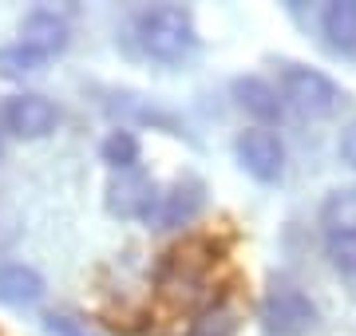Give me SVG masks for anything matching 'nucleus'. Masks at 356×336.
Here are the masks:
<instances>
[{
    "label": "nucleus",
    "mask_w": 356,
    "mask_h": 336,
    "mask_svg": "<svg viewBox=\"0 0 356 336\" xmlns=\"http://www.w3.org/2000/svg\"><path fill=\"white\" fill-rule=\"evenodd\" d=\"M44 333L48 336H99V333H91L83 321L64 317V312H48V317H44Z\"/></svg>",
    "instance_id": "dca6fc26"
},
{
    "label": "nucleus",
    "mask_w": 356,
    "mask_h": 336,
    "mask_svg": "<svg viewBox=\"0 0 356 336\" xmlns=\"http://www.w3.org/2000/svg\"><path fill=\"white\" fill-rule=\"evenodd\" d=\"M44 297V277L24 261H4L0 265V305L8 309H32Z\"/></svg>",
    "instance_id": "9d476101"
},
{
    "label": "nucleus",
    "mask_w": 356,
    "mask_h": 336,
    "mask_svg": "<svg viewBox=\"0 0 356 336\" xmlns=\"http://www.w3.org/2000/svg\"><path fill=\"white\" fill-rule=\"evenodd\" d=\"M321 230L325 237H348L356 233V186H337L321 202Z\"/></svg>",
    "instance_id": "9b49d317"
},
{
    "label": "nucleus",
    "mask_w": 356,
    "mask_h": 336,
    "mask_svg": "<svg viewBox=\"0 0 356 336\" xmlns=\"http://www.w3.org/2000/svg\"><path fill=\"white\" fill-rule=\"evenodd\" d=\"M229 91H234V99H238V107H242L245 115L257 119V127L277 123L281 111H285L277 87H273L269 79H261V76H238L234 83H229Z\"/></svg>",
    "instance_id": "1a4fd4ad"
},
{
    "label": "nucleus",
    "mask_w": 356,
    "mask_h": 336,
    "mask_svg": "<svg viewBox=\"0 0 356 336\" xmlns=\"http://www.w3.org/2000/svg\"><path fill=\"white\" fill-rule=\"evenodd\" d=\"M159 186H154L151 174H143L139 167L135 170H119L107 182V210L115 218H151L154 206H159Z\"/></svg>",
    "instance_id": "423d86ee"
},
{
    "label": "nucleus",
    "mask_w": 356,
    "mask_h": 336,
    "mask_svg": "<svg viewBox=\"0 0 356 336\" xmlns=\"http://www.w3.org/2000/svg\"><path fill=\"white\" fill-rule=\"evenodd\" d=\"M277 79H281V95H285L297 111H305V115H313V119L332 115V111L344 103V91L337 87V83H332L321 67L281 64Z\"/></svg>",
    "instance_id": "f03ea898"
},
{
    "label": "nucleus",
    "mask_w": 356,
    "mask_h": 336,
    "mask_svg": "<svg viewBox=\"0 0 356 336\" xmlns=\"http://www.w3.org/2000/svg\"><path fill=\"white\" fill-rule=\"evenodd\" d=\"M20 44L28 48H36L40 56H60L72 44V24H67L64 12H56V8H32L24 12L20 20Z\"/></svg>",
    "instance_id": "6e6552de"
},
{
    "label": "nucleus",
    "mask_w": 356,
    "mask_h": 336,
    "mask_svg": "<svg viewBox=\"0 0 356 336\" xmlns=\"http://www.w3.org/2000/svg\"><path fill=\"white\" fill-rule=\"evenodd\" d=\"M0 123L8 135L24 142L48 139L51 131L60 127V107L51 103L48 95H36V91H16L0 103Z\"/></svg>",
    "instance_id": "39448f33"
},
{
    "label": "nucleus",
    "mask_w": 356,
    "mask_h": 336,
    "mask_svg": "<svg viewBox=\"0 0 356 336\" xmlns=\"http://www.w3.org/2000/svg\"><path fill=\"white\" fill-rule=\"evenodd\" d=\"M0 155H4V146H0Z\"/></svg>",
    "instance_id": "a211bd4d"
},
{
    "label": "nucleus",
    "mask_w": 356,
    "mask_h": 336,
    "mask_svg": "<svg viewBox=\"0 0 356 336\" xmlns=\"http://www.w3.org/2000/svg\"><path fill=\"white\" fill-rule=\"evenodd\" d=\"M321 28L337 52H356V0H332L321 12Z\"/></svg>",
    "instance_id": "f8f14e48"
},
{
    "label": "nucleus",
    "mask_w": 356,
    "mask_h": 336,
    "mask_svg": "<svg viewBox=\"0 0 356 336\" xmlns=\"http://www.w3.org/2000/svg\"><path fill=\"white\" fill-rule=\"evenodd\" d=\"M202 206H206V182L194 178V174H182L159 194V206L147 221L154 230H175V226H186V221L198 218Z\"/></svg>",
    "instance_id": "0eeeda50"
},
{
    "label": "nucleus",
    "mask_w": 356,
    "mask_h": 336,
    "mask_svg": "<svg viewBox=\"0 0 356 336\" xmlns=\"http://www.w3.org/2000/svg\"><path fill=\"white\" fill-rule=\"evenodd\" d=\"M261 321H266V328L273 336H305L317 328L321 312L309 301V293H301L289 281H277L266 293V301H261Z\"/></svg>",
    "instance_id": "7ed1b4c3"
},
{
    "label": "nucleus",
    "mask_w": 356,
    "mask_h": 336,
    "mask_svg": "<svg viewBox=\"0 0 356 336\" xmlns=\"http://www.w3.org/2000/svg\"><path fill=\"white\" fill-rule=\"evenodd\" d=\"M234 155H238V167L261 186H273L285 174V142L269 127H245L234 139Z\"/></svg>",
    "instance_id": "20e7f679"
},
{
    "label": "nucleus",
    "mask_w": 356,
    "mask_h": 336,
    "mask_svg": "<svg viewBox=\"0 0 356 336\" xmlns=\"http://www.w3.org/2000/svg\"><path fill=\"white\" fill-rule=\"evenodd\" d=\"M48 64V56H40L36 48H28V44H4L0 48V79H8V83H24V79L40 76Z\"/></svg>",
    "instance_id": "ddd939ff"
},
{
    "label": "nucleus",
    "mask_w": 356,
    "mask_h": 336,
    "mask_svg": "<svg viewBox=\"0 0 356 336\" xmlns=\"http://www.w3.org/2000/svg\"><path fill=\"white\" fill-rule=\"evenodd\" d=\"M139 151L143 146H139V139H135V131H123V127H115L111 135L99 142V158L115 170V174L139 167Z\"/></svg>",
    "instance_id": "4468645a"
},
{
    "label": "nucleus",
    "mask_w": 356,
    "mask_h": 336,
    "mask_svg": "<svg viewBox=\"0 0 356 336\" xmlns=\"http://www.w3.org/2000/svg\"><path fill=\"white\" fill-rule=\"evenodd\" d=\"M135 36H139V48L151 60L178 64L194 52L198 28H194V12L186 4H151L135 16Z\"/></svg>",
    "instance_id": "f257e3e1"
},
{
    "label": "nucleus",
    "mask_w": 356,
    "mask_h": 336,
    "mask_svg": "<svg viewBox=\"0 0 356 336\" xmlns=\"http://www.w3.org/2000/svg\"><path fill=\"white\" fill-rule=\"evenodd\" d=\"M325 253L341 273H356V233L348 237H325Z\"/></svg>",
    "instance_id": "2eb2a0df"
},
{
    "label": "nucleus",
    "mask_w": 356,
    "mask_h": 336,
    "mask_svg": "<svg viewBox=\"0 0 356 336\" xmlns=\"http://www.w3.org/2000/svg\"><path fill=\"white\" fill-rule=\"evenodd\" d=\"M341 158L356 170V123H348V127L341 131Z\"/></svg>",
    "instance_id": "f3484780"
}]
</instances>
